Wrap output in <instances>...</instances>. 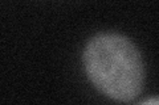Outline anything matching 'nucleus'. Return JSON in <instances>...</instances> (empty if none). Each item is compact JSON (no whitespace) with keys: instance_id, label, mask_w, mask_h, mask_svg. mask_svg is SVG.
I'll list each match as a JSON object with an SVG mask.
<instances>
[{"instance_id":"nucleus-1","label":"nucleus","mask_w":159,"mask_h":105,"mask_svg":"<svg viewBox=\"0 0 159 105\" xmlns=\"http://www.w3.org/2000/svg\"><path fill=\"white\" fill-rule=\"evenodd\" d=\"M84 68L92 84L116 101L137 99L145 83V67L139 50L117 33H101L88 41L82 54Z\"/></svg>"},{"instance_id":"nucleus-2","label":"nucleus","mask_w":159,"mask_h":105,"mask_svg":"<svg viewBox=\"0 0 159 105\" xmlns=\"http://www.w3.org/2000/svg\"><path fill=\"white\" fill-rule=\"evenodd\" d=\"M141 104H159V99H147V100H143Z\"/></svg>"}]
</instances>
